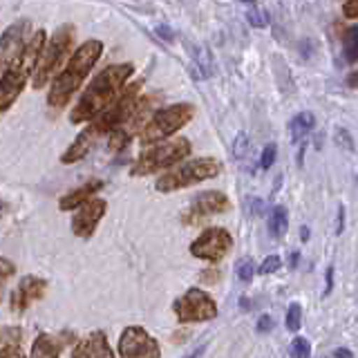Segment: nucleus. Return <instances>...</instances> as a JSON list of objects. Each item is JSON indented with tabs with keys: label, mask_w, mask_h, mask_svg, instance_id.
Wrapping results in <instances>:
<instances>
[{
	"label": "nucleus",
	"mask_w": 358,
	"mask_h": 358,
	"mask_svg": "<svg viewBox=\"0 0 358 358\" xmlns=\"http://www.w3.org/2000/svg\"><path fill=\"white\" fill-rule=\"evenodd\" d=\"M343 227H345V208L341 206V208H338V224H336V233L341 235V233H343Z\"/></svg>",
	"instance_id": "nucleus-35"
},
{
	"label": "nucleus",
	"mask_w": 358,
	"mask_h": 358,
	"mask_svg": "<svg viewBox=\"0 0 358 358\" xmlns=\"http://www.w3.org/2000/svg\"><path fill=\"white\" fill-rule=\"evenodd\" d=\"M3 208H5V206H3V201H0V210H3Z\"/></svg>",
	"instance_id": "nucleus-40"
},
{
	"label": "nucleus",
	"mask_w": 358,
	"mask_h": 358,
	"mask_svg": "<svg viewBox=\"0 0 358 358\" xmlns=\"http://www.w3.org/2000/svg\"><path fill=\"white\" fill-rule=\"evenodd\" d=\"M132 72H134L132 63H117V65H108L106 70H101L92 78V83L85 87L81 99L76 101V106L70 112V121L72 123L92 121L106 108H110L123 92V87H126Z\"/></svg>",
	"instance_id": "nucleus-2"
},
{
	"label": "nucleus",
	"mask_w": 358,
	"mask_h": 358,
	"mask_svg": "<svg viewBox=\"0 0 358 358\" xmlns=\"http://www.w3.org/2000/svg\"><path fill=\"white\" fill-rule=\"evenodd\" d=\"M285 324H287L289 331H298L300 329V324H302V307L298 305V302H291V305H289Z\"/></svg>",
	"instance_id": "nucleus-24"
},
{
	"label": "nucleus",
	"mask_w": 358,
	"mask_h": 358,
	"mask_svg": "<svg viewBox=\"0 0 358 358\" xmlns=\"http://www.w3.org/2000/svg\"><path fill=\"white\" fill-rule=\"evenodd\" d=\"M173 311L179 322L193 324V322H208L217 318V305L206 291L201 289H188L182 298L173 302Z\"/></svg>",
	"instance_id": "nucleus-9"
},
{
	"label": "nucleus",
	"mask_w": 358,
	"mask_h": 358,
	"mask_svg": "<svg viewBox=\"0 0 358 358\" xmlns=\"http://www.w3.org/2000/svg\"><path fill=\"white\" fill-rule=\"evenodd\" d=\"M316 126V117L311 115V112H300L294 119L289 121V134H291V141L294 143H300L302 139L307 137V134L313 130Z\"/></svg>",
	"instance_id": "nucleus-19"
},
{
	"label": "nucleus",
	"mask_w": 358,
	"mask_h": 358,
	"mask_svg": "<svg viewBox=\"0 0 358 358\" xmlns=\"http://www.w3.org/2000/svg\"><path fill=\"white\" fill-rule=\"evenodd\" d=\"M255 271H257V264L253 262V257H242V260H238V264H235V273H238L242 282H251Z\"/></svg>",
	"instance_id": "nucleus-23"
},
{
	"label": "nucleus",
	"mask_w": 358,
	"mask_h": 358,
	"mask_svg": "<svg viewBox=\"0 0 358 358\" xmlns=\"http://www.w3.org/2000/svg\"><path fill=\"white\" fill-rule=\"evenodd\" d=\"M289 352H291V358H309L311 356V345L307 338H294L291 341V347H289Z\"/></svg>",
	"instance_id": "nucleus-25"
},
{
	"label": "nucleus",
	"mask_w": 358,
	"mask_h": 358,
	"mask_svg": "<svg viewBox=\"0 0 358 358\" xmlns=\"http://www.w3.org/2000/svg\"><path fill=\"white\" fill-rule=\"evenodd\" d=\"M16 273V266H14V262H9V260H0V289H3L5 285H7V280Z\"/></svg>",
	"instance_id": "nucleus-28"
},
{
	"label": "nucleus",
	"mask_w": 358,
	"mask_h": 358,
	"mask_svg": "<svg viewBox=\"0 0 358 358\" xmlns=\"http://www.w3.org/2000/svg\"><path fill=\"white\" fill-rule=\"evenodd\" d=\"M331 287H334V268L329 266V268H327V289H324V294H329Z\"/></svg>",
	"instance_id": "nucleus-37"
},
{
	"label": "nucleus",
	"mask_w": 358,
	"mask_h": 358,
	"mask_svg": "<svg viewBox=\"0 0 358 358\" xmlns=\"http://www.w3.org/2000/svg\"><path fill=\"white\" fill-rule=\"evenodd\" d=\"M119 356L121 358H159L162 350L152 336L143 327L123 329L119 338Z\"/></svg>",
	"instance_id": "nucleus-11"
},
{
	"label": "nucleus",
	"mask_w": 358,
	"mask_h": 358,
	"mask_svg": "<svg viewBox=\"0 0 358 358\" xmlns=\"http://www.w3.org/2000/svg\"><path fill=\"white\" fill-rule=\"evenodd\" d=\"M63 343L59 338H54L50 334H41L31 345L29 358H61Z\"/></svg>",
	"instance_id": "nucleus-18"
},
{
	"label": "nucleus",
	"mask_w": 358,
	"mask_h": 358,
	"mask_svg": "<svg viewBox=\"0 0 358 358\" xmlns=\"http://www.w3.org/2000/svg\"><path fill=\"white\" fill-rule=\"evenodd\" d=\"M101 188H103V182H87V184H83L81 188L70 190V193L61 197L59 208H61V210H76V208H81V206L85 204V201L94 199V195L99 193Z\"/></svg>",
	"instance_id": "nucleus-17"
},
{
	"label": "nucleus",
	"mask_w": 358,
	"mask_h": 358,
	"mask_svg": "<svg viewBox=\"0 0 358 358\" xmlns=\"http://www.w3.org/2000/svg\"><path fill=\"white\" fill-rule=\"evenodd\" d=\"M244 9H246V20H249L251 27L262 29V27L268 25V20H271V18H268V11L262 5H257V3H246Z\"/></svg>",
	"instance_id": "nucleus-21"
},
{
	"label": "nucleus",
	"mask_w": 358,
	"mask_h": 358,
	"mask_svg": "<svg viewBox=\"0 0 358 358\" xmlns=\"http://www.w3.org/2000/svg\"><path fill=\"white\" fill-rule=\"evenodd\" d=\"M249 145H251L249 137H246L244 132H240V134H238V139H235V143H233V155H235V159H242V157L246 155V150H249Z\"/></svg>",
	"instance_id": "nucleus-27"
},
{
	"label": "nucleus",
	"mask_w": 358,
	"mask_h": 358,
	"mask_svg": "<svg viewBox=\"0 0 358 358\" xmlns=\"http://www.w3.org/2000/svg\"><path fill=\"white\" fill-rule=\"evenodd\" d=\"M108 210V201L106 199H90L81 208H76L74 217H72V233L76 238H92V233L96 231L99 222L103 220Z\"/></svg>",
	"instance_id": "nucleus-13"
},
{
	"label": "nucleus",
	"mask_w": 358,
	"mask_h": 358,
	"mask_svg": "<svg viewBox=\"0 0 358 358\" xmlns=\"http://www.w3.org/2000/svg\"><path fill=\"white\" fill-rule=\"evenodd\" d=\"M193 145H190L188 139H173V141H164L159 145H155L148 152H143L134 166L130 168L132 177H148L155 173H162L166 168H171L175 164H179L182 159L190 155Z\"/></svg>",
	"instance_id": "nucleus-8"
},
{
	"label": "nucleus",
	"mask_w": 358,
	"mask_h": 358,
	"mask_svg": "<svg viewBox=\"0 0 358 358\" xmlns=\"http://www.w3.org/2000/svg\"><path fill=\"white\" fill-rule=\"evenodd\" d=\"M0 358H25V354H22L20 345H5L0 350Z\"/></svg>",
	"instance_id": "nucleus-30"
},
{
	"label": "nucleus",
	"mask_w": 358,
	"mask_h": 358,
	"mask_svg": "<svg viewBox=\"0 0 358 358\" xmlns=\"http://www.w3.org/2000/svg\"><path fill=\"white\" fill-rule=\"evenodd\" d=\"M347 83H350V87H356V72H352L350 76H347Z\"/></svg>",
	"instance_id": "nucleus-39"
},
{
	"label": "nucleus",
	"mask_w": 358,
	"mask_h": 358,
	"mask_svg": "<svg viewBox=\"0 0 358 358\" xmlns=\"http://www.w3.org/2000/svg\"><path fill=\"white\" fill-rule=\"evenodd\" d=\"M331 356H334V358H354V354H352L350 350H343V347H338V350H334Z\"/></svg>",
	"instance_id": "nucleus-36"
},
{
	"label": "nucleus",
	"mask_w": 358,
	"mask_h": 358,
	"mask_svg": "<svg viewBox=\"0 0 358 358\" xmlns=\"http://www.w3.org/2000/svg\"><path fill=\"white\" fill-rule=\"evenodd\" d=\"M289 227V215L285 206H275L271 210V217H268V231H271L273 238H282L285 231Z\"/></svg>",
	"instance_id": "nucleus-20"
},
{
	"label": "nucleus",
	"mask_w": 358,
	"mask_h": 358,
	"mask_svg": "<svg viewBox=\"0 0 358 358\" xmlns=\"http://www.w3.org/2000/svg\"><path fill=\"white\" fill-rule=\"evenodd\" d=\"M204 352H206V343H204V345H199V347H195V350L190 352V354H186L184 358H201V354H204Z\"/></svg>",
	"instance_id": "nucleus-34"
},
{
	"label": "nucleus",
	"mask_w": 358,
	"mask_h": 358,
	"mask_svg": "<svg viewBox=\"0 0 358 358\" xmlns=\"http://www.w3.org/2000/svg\"><path fill=\"white\" fill-rule=\"evenodd\" d=\"M74 38H76V27L65 22L59 29L52 34V38L45 41L43 52L38 56V63L34 67L31 74V85L34 90H41L50 83V78L56 74V70L63 65L67 56H72L74 52Z\"/></svg>",
	"instance_id": "nucleus-5"
},
{
	"label": "nucleus",
	"mask_w": 358,
	"mask_h": 358,
	"mask_svg": "<svg viewBox=\"0 0 358 358\" xmlns=\"http://www.w3.org/2000/svg\"><path fill=\"white\" fill-rule=\"evenodd\" d=\"M45 291H48V282L38 275H25L18 282V287L11 294V311L14 313H22L25 309H29L34 302H38Z\"/></svg>",
	"instance_id": "nucleus-15"
},
{
	"label": "nucleus",
	"mask_w": 358,
	"mask_h": 358,
	"mask_svg": "<svg viewBox=\"0 0 358 358\" xmlns=\"http://www.w3.org/2000/svg\"><path fill=\"white\" fill-rule=\"evenodd\" d=\"M29 27H31L29 20H16L3 31V36H0V74L7 70L11 61L25 48Z\"/></svg>",
	"instance_id": "nucleus-12"
},
{
	"label": "nucleus",
	"mask_w": 358,
	"mask_h": 358,
	"mask_svg": "<svg viewBox=\"0 0 358 358\" xmlns=\"http://www.w3.org/2000/svg\"><path fill=\"white\" fill-rule=\"evenodd\" d=\"M195 117V106L193 103H173L168 108L157 110L155 115L148 119V123L141 128V143L150 145L157 141H166L179 132L184 126H188Z\"/></svg>",
	"instance_id": "nucleus-6"
},
{
	"label": "nucleus",
	"mask_w": 358,
	"mask_h": 358,
	"mask_svg": "<svg viewBox=\"0 0 358 358\" xmlns=\"http://www.w3.org/2000/svg\"><path fill=\"white\" fill-rule=\"evenodd\" d=\"M300 231H302V233H300V238H302V242H305V240H309V235H311V233H309V229H307V227H302Z\"/></svg>",
	"instance_id": "nucleus-38"
},
{
	"label": "nucleus",
	"mask_w": 358,
	"mask_h": 358,
	"mask_svg": "<svg viewBox=\"0 0 358 358\" xmlns=\"http://www.w3.org/2000/svg\"><path fill=\"white\" fill-rule=\"evenodd\" d=\"M343 43H345V61L350 65H354L358 59V27L356 25H352L350 29H347Z\"/></svg>",
	"instance_id": "nucleus-22"
},
{
	"label": "nucleus",
	"mask_w": 358,
	"mask_h": 358,
	"mask_svg": "<svg viewBox=\"0 0 358 358\" xmlns=\"http://www.w3.org/2000/svg\"><path fill=\"white\" fill-rule=\"evenodd\" d=\"M137 94H139V83H132L128 87H123V92L119 94V99L115 101V103H112L110 108H106L101 115H96L87 128H83L81 132H78L74 143L63 152L61 164L72 166V164H78L81 159H85V157L92 152V148L106 137V134L117 130L121 123L128 119L134 103H137Z\"/></svg>",
	"instance_id": "nucleus-1"
},
{
	"label": "nucleus",
	"mask_w": 358,
	"mask_h": 358,
	"mask_svg": "<svg viewBox=\"0 0 358 358\" xmlns=\"http://www.w3.org/2000/svg\"><path fill=\"white\" fill-rule=\"evenodd\" d=\"M222 171V164L213 157H199V159H188L173 173H166L164 177L157 179L155 188L159 193H175V190H182L188 186H195L199 182H206V179L217 177Z\"/></svg>",
	"instance_id": "nucleus-7"
},
{
	"label": "nucleus",
	"mask_w": 358,
	"mask_h": 358,
	"mask_svg": "<svg viewBox=\"0 0 358 358\" xmlns=\"http://www.w3.org/2000/svg\"><path fill=\"white\" fill-rule=\"evenodd\" d=\"M275 155H278V145H275V143H268V145H264L262 157H260V166H262V171H268V168L273 166V162H275Z\"/></svg>",
	"instance_id": "nucleus-26"
},
{
	"label": "nucleus",
	"mask_w": 358,
	"mask_h": 358,
	"mask_svg": "<svg viewBox=\"0 0 358 358\" xmlns=\"http://www.w3.org/2000/svg\"><path fill=\"white\" fill-rule=\"evenodd\" d=\"M273 329V318L268 316V313H262L260 318H257V331L260 334H266Z\"/></svg>",
	"instance_id": "nucleus-31"
},
{
	"label": "nucleus",
	"mask_w": 358,
	"mask_h": 358,
	"mask_svg": "<svg viewBox=\"0 0 358 358\" xmlns=\"http://www.w3.org/2000/svg\"><path fill=\"white\" fill-rule=\"evenodd\" d=\"M231 208V201L229 197L220 193V190H204L193 197L188 206V222H195L201 217H210V215H220V213H227Z\"/></svg>",
	"instance_id": "nucleus-14"
},
{
	"label": "nucleus",
	"mask_w": 358,
	"mask_h": 358,
	"mask_svg": "<svg viewBox=\"0 0 358 358\" xmlns=\"http://www.w3.org/2000/svg\"><path fill=\"white\" fill-rule=\"evenodd\" d=\"M45 41H48V36H45L43 29H38L25 43V48H22V52L16 56L14 61H11V65L7 67V70L0 74V115L14 106L20 96V92L25 90L27 81L34 74V67H36V63H38V56L43 52Z\"/></svg>",
	"instance_id": "nucleus-4"
},
{
	"label": "nucleus",
	"mask_w": 358,
	"mask_h": 358,
	"mask_svg": "<svg viewBox=\"0 0 358 358\" xmlns=\"http://www.w3.org/2000/svg\"><path fill=\"white\" fill-rule=\"evenodd\" d=\"M343 14L345 18H356L358 16V0H347V3H343Z\"/></svg>",
	"instance_id": "nucleus-32"
},
{
	"label": "nucleus",
	"mask_w": 358,
	"mask_h": 358,
	"mask_svg": "<svg viewBox=\"0 0 358 358\" xmlns=\"http://www.w3.org/2000/svg\"><path fill=\"white\" fill-rule=\"evenodd\" d=\"M233 249V235L222 227L201 231L190 244V255L204 262H220Z\"/></svg>",
	"instance_id": "nucleus-10"
},
{
	"label": "nucleus",
	"mask_w": 358,
	"mask_h": 358,
	"mask_svg": "<svg viewBox=\"0 0 358 358\" xmlns=\"http://www.w3.org/2000/svg\"><path fill=\"white\" fill-rule=\"evenodd\" d=\"M278 268H280V257L278 255H268L266 260L260 264V268H257V271L266 275V273H275Z\"/></svg>",
	"instance_id": "nucleus-29"
},
{
	"label": "nucleus",
	"mask_w": 358,
	"mask_h": 358,
	"mask_svg": "<svg viewBox=\"0 0 358 358\" xmlns=\"http://www.w3.org/2000/svg\"><path fill=\"white\" fill-rule=\"evenodd\" d=\"M72 358H117L103 331H92L76 343Z\"/></svg>",
	"instance_id": "nucleus-16"
},
{
	"label": "nucleus",
	"mask_w": 358,
	"mask_h": 358,
	"mask_svg": "<svg viewBox=\"0 0 358 358\" xmlns=\"http://www.w3.org/2000/svg\"><path fill=\"white\" fill-rule=\"evenodd\" d=\"M101 54H103V43L96 38H90L83 45L72 52V56L67 59L65 67L54 76L52 87L48 92V106L52 110H63L72 101L74 92L83 85L87 74L92 72V67L99 63Z\"/></svg>",
	"instance_id": "nucleus-3"
},
{
	"label": "nucleus",
	"mask_w": 358,
	"mask_h": 358,
	"mask_svg": "<svg viewBox=\"0 0 358 358\" xmlns=\"http://www.w3.org/2000/svg\"><path fill=\"white\" fill-rule=\"evenodd\" d=\"M157 34H159V38H164V41H173V31H171V27L159 25V27H157Z\"/></svg>",
	"instance_id": "nucleus-33"
}]
</instances>
